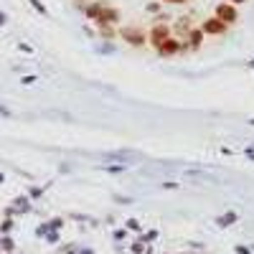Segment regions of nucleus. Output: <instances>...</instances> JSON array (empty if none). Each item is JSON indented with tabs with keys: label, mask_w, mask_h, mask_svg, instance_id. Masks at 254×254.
I'll return each mask as SVG.
<instances>
[{
	"label": "nucleus",
	"mask_w": 254,
	"mask_h": 254,
	"mask_svg": "<svg viewBox=\"0 0 254 254\" xmlns=\"http://www.w3.org/2000/svg\"><path fill=\"white\" fill-rule=\"evenodd\" d=\"M76 3H84V0H76Z\"/></svg>",
	"instance_id": "21"
},
{
	"label": "nucleus",
	"mask_w": 254,
	"mask_h": 254,
	"mask_svg": "<svg viewBox=\"0 0 254 254\" xmlns=\"http://www.w3.org/2000/svg\"><path fill=\"white\" fill-rule=\"evenodd\" d=\"M97 31H99V36H102L104 41H115V36H117L115 26H97Z\"/></svg>",
	"instance_id": "10"
},
{
	"label": "nucleus",
	"mask_w": 254,
	"mask_h": 254,
	"mask_svg": "<svg viewBox=\"0 0 254 254\" xmlns=\"http://www.w3.org/2000/svg\"><path fill=\"white\" fill-rule=\"evenodd\" d=\"M104 5H107L104 0H94V3H86V5H84V16L89 18V20H97V16L102 13Z\"/></svg>",
	"instance_id": "9"
},
{
	"label": "nucleus",
	"mask_w": 254,
	"mask_h": 254,
	"mask_svg": "<svg viewBox=\"0 0 254 254\" xmlns=\"http://www.w3.org/2000/svg\"><path fill=\"white\" fill-rule=\"evenodd\" d=\"M249 125H254V119H249Z\"/></svg>",
	"instance_id": "20"
},
{
	"label": "nucleus",
	"mask_w": 254,
	"mask_h": 254,
	"mask_svg": "<svg viewBox=\"0 0 254 254\" xmlns=\"http://www.w3.org/2000/svg\"><path fill=\"white\" fill-rule=\"evenodd\" d=\"M186 51H188V43H186L183 38H175V36H168L160 46H155V53L160 59H173V56L186 53Z\"/></svg>",
	"instance_id": "1"
},
{
	"label": "nucleus",
	"mask_w": 254,
	"mask_h": 254,
	"mask_svg": "<svg viewBox=\"0 0 254 254\" xmlns=\"http://www.w3.org/2000/svg\"><path fill=\"white\" fill-rule=\"evenodd\" d=\"M196 28V23H193V16H181V18H175V23L170 26V33L175 38H183L186 41V36Z\"/></svg>",
	"instance_id": "5"
},
{
	"label": "nucleus",
	"mask_w": 254,
	"mask_h": 254,
	"mask_svg": "<svg viewBox=\"0 0 254 254\" xmlns=\"http://www.w3.org/2000/svg\"><path fill=\"white\" fill-rule=\"evenodd\" d=\"M145 10H148V13H155V16H158V13H160V0H152V3H148Z\"/></svg>",
	"instance_id": "12"
},
{
	"label": "nucleus",
	"mask_w": 254,
	"mask_h": 254,
	"mask_svg": "<svg viewBox=\"0 0 254 254\" xmlns=\"http://www.w3.org/2000/svg\"><path fill=\"white\" fill-rule=\"evenodd\" d=\"M117 23H119V10L115 5H104L94 20V26H117Z\"/></svg>",
	"instance_id": "7"
},
{
	"label": "nucleus",
	"mask_w": 254,
	"mask_h": 254,
	"mask_svg": "<svg viewBox=\"0 0 254 254\" xmlns=\"http://www.w3.org/2000/svg\"><path fill=\"white\" fill-rule=\"evenodd\" d=\"M117 36L122 38L127 46H135V49H142L148 43V33L142 28H135V26H122L117 31Z\"/></svg>",
	"instance_id": "2"
},
{
	"label": "nucleus",
	"mask_w": 254,
	"mask_h": 254,
	"mask_svg": "<svg viewBox=\"0 0 254 254\" xmlns=\"http://www.w3.org/2000/svg\"><path fill=\"white\" fill-rule=\"evenodd\" d=\"M5 20H8V18H5V13H0V26H3V23H5Z\"/></svg>",
	"instance_id": "19"
},
{
	"label": "nucleus",
	"mask_w": 254,
	"mask_h": 254,
	"mask_svg": "<svg viewBox=\"0 0 254 254\" xmlns=\"http://www.w3.org/2000/svg\"><path fill=\"white\" fill-rule=\"evenodd\" d=\"M168 20H173L168 13H158V18H155V23H168Z\"/></svg>",
	"instance_id": "14"
},
{
	"label": "nucleus",
	"mask_w": 254,
	"mask_h": 254,
	"mask_svg": "<svg viewBox=\"0 0 254 254\" xmlns=\"http://www.w3.org/2000/svg\"><path fill=\"white\" fill-rule=\"evenodd\" d=\"M168 36H173V33H170V23H152V28H150V33H148V43L155 49V46H160V43L168 38Z\"/></svg>",
	"instance_id": "4"
},
{
	"label": "nucleus",
	"mask_w": 254,
	"mask_h": 254,
	"mask_svg": "<svg viewBox=\"0 0 254 254\" xmlns=\"http://www.w3.org/2000/svg\"><path fill=\"white\" fill-rule=\"evenodd\" d=\"M214 16L221 20V23H226V26H234L237 20H239V10H237V5L234 3H219L216 5V10H214Z\"/></svg>",
	"instance_id": "3"
},
{
	"label": "nucleus",
	"mask_w": 254,
	"mask_h": 254,
	"mask_svg": "<svg viewBox=\"0 0 254 254\" xmlns=\"http://www.w3.org/2000/svg\"><path fill=\"white\" fill-rule=\"evenodd\" d=\"M160 3H168V5H186V3H191V0H160Z\"/></svg>",
	"instance_id": "15"
},
{
	"label": "nucleus",
	"mask_w": 254,
	"mask_h": 254,
	"mask_svg": "<svg viewBox=\"0 0 254 254\" xmlns=\"http://www.w3.org/2000/svg\"><path fill=\"white\" fill-rule=\"evenodd\" d=\"M198 28H201V31L206 33V36H224V33L229 31V26H226V23H221V20H219L216 16H208V18H206Z\"/></svg>",
	"instance_id": "6"
},
{
	"label": "nucleus",
	"mask_w": 254,
	"mask_h": 254,
	"mask_svg": "<svg viewBox=\"0 0 254 254\" xmlns=\"http://www.w3.org/2000/svg\"><path fill=\"white\" fill-rule=\"evenodd\" d=\"M104 170H109V173H119V170H125V165H107Z\"/></svg>",
	"instance_id": "16"
},
{
	"label": "nucleus",
	"mask_w": 254,
	"mask_h": 254,
	"mask_svg": "<svg viewBox=\"0 0 254 254\" xmlns=\"http://www.w3.org/2000/svg\"><path fill=\"white\" fill-rule=\"evenodd\" d=\"M127 226H130V229H135V231H140V224L135 221V219H130V221H127Z\"/></svg>",
	"instance_id": "17"
},
{
	"label": "nucleus",
	"mask_w": 254,
	"mask_h": 254,
	"mask_svg": "<svg viewBox=\"0 0 254 254\" xmlns=\"http://www.w3.org/2000/svg\"><path fill=\"white\" fill-rule=\"evenodd\" d=\"M234 221H237V214H234V211H229V214H224V216L216 219L219 226H229V224H234Z\"/></svg>",
	"instance_id": "11"
},
{
	"label": "nucleus",
	"mask_w": 254,
	"mask_h": 254,
	"mask_svg": "<svg viewBox=\"0 0 254 254\" xmlns=\"http://www.w3.org/2000/svg\"><path fill=\"white\" fill-rule=\"evenodd\" d=\"M31 5H33V8H36V10H38V13H41V16H49V10H46V5H43V3H41V0H31Z\"/></svg>",
	"instance_id": "13"
},
{
	"label": "nucleus",
	"mask_w": 254,
	"mask_h": 254,
	"mask_svg": "<svg viewBox=\"0 0 254 254\" xmlns=\"http://www.w3.org/2000/svg\"><path fill=\"white\" fill-rule=\"evenodd\" d=\"M234 5H241V3H249V0H231Z\"/></svg>",
	"instance_id": "18"
},
{
	"label": "nucleus",
	"mask_w": 254,
	"mask_h": 254,
	"mask_svg": "<svg viewBox=\"0 0 254 254\" xmlns=\"http://www.w3.org/2000/svg\"><path fill=\"white\" fill-rule=\"evenodd\" d=\"M203 38H206V33L196 26V28L188 33V36H186V43H188V51H198V49H201V46H203Z\"/></svg>",
	"instance_id": "8"
}]
</instances>
